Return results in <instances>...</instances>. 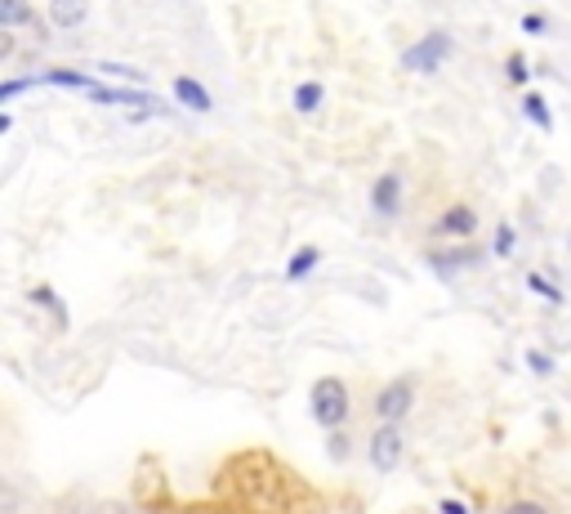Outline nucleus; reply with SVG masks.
<instances>
[{
    "instance_id": "nucleus-1",
    "label": "nucleus",
    "mask_w": 571,
    "mask_h": 514,
    "mask_svg": "<svg viewBox=\"0 0 571 514\" xmlns=\"http://www.w3.org/2000/svg\"><path fill=\"white\" fill-rule=\"evenodd\" d=\"M313 417H317V426H326V430H339V426L349 421V389H345V380L321 376V380L313 385Z\"/></svg>"
},
{
    "instance_id": "nucleus-2",
    "label": "nucleus",
    "mask_w": 571,
    "mask_h": 514,
    "mask_svg": "<svg viewBox=\"0 0 571 514\" xmlns=\"http://www.w3.org/2000/svg\"><path fill=\"white\" fill-rule=\"evenodd\" d=\"M411 402H415V380H393V385H384L380 398H376V417H380L384 426H398L406 411H411Z\"/></svg>"
},
{
    "instance_id": "nucleus-3",
    "label": "nucleus",
    "mask_w": 571,
    "mask_h": 514,
    "mask_svg": "<svg viewBox=\"0 0 571 514\" xmlns=\"http://www.w3.org/2000/svg\"><path fill=\"white\" fill-rule=\"evenodd\" d=\"M446 54H451V36H446V32H429L420 45H411V50L402 54V67H406V72H433Z\"/></svg>"
},
{
    "instance_id": "nucleus-4",
    "label": "nucleus",
    "mask_w": 571,
    "mask_h": 514,
    "mask_svg": "<svg viewBox=\"0 0 571 514\" xmlns=\"http://www.w3.org/2000/svg\"><path fill=\"white\" fill-rule=\"evenodd\" d=\"M398 457H402V434H398V426H380V430L371 434V461H376V470H393Z\"/></svg>"
},
{
    "instance_id": "nucleus-5",
    "label": "nucleus",
    "mask_w": 571,
    "mask_h": 514,
    "mask_svg": "<svg viewBox=\"0 0 571 514\" xmlns=\"http://www.w3.org/2000/svg\"><path fill=\"white\" fill-rule=\"evenodd\" d=\"M371 206H376V216L393 220L402 211V179L398 175H380L376 188H371Z\"/></svg>"
},
{
    "instance_id": "nucleus-6",
    "label": "nucleus",
    "mask_w": 571,
    "mask_h": 514,
    "mask_svg": "<svg viewBox=\"0 0 571 514\" xmlns=\"http://www.w3.org/2000/svg\"><path fill=\"white\" fill-rule=\"evenodd\" d=\"M89 19V0H50V23L54 28H81Z\"/></svg>"
},
{
    "instance_id": "nucleus-7",
    "label": "nucleus",
    "mask_w": 571,
    "mask_h": 514,
    "mask_svg": "<svg viewBox=\"0 0 571 514\" xmlns=\"http://www.w3.org/2000/svg\"><path fill=\"white\" fill-rule=\"evenodd\" d=\"M175 98L183 103V108H192V113H210V108H214V98L205 94V85L192 81V76H179V81H175Z\"/></svg>"
},
{
    "instance_id": "nucleus-8",
    "label": "nucleus",
    "mask_w": 571,
    "mask_h": 514,
    "mask_svg": "<svg viewBox=\"0 0 571 514\" xmlns=\"http://www.w3.org/2000/svg\"><path fill=\"white\" fill-rule=\"evenodd\" d=\"M478 229V216L469 211V206H451V211L437 220V233H451V238H469Z\"/></svg>"
},
{
    "instance_id": "nucleus-9",
    "label": "nucleus",
    "mask_w": 571,
    "mask_h": 514,
    "mask_svg": "<svg viewBox=\"0 0 571 514\" xmlns=\"http://www.w3.org/2000/svg\"><path fill=\"white\" fill-rule=\"evenodd\" d=\"M89 98H94V103H130L135 113H144V108H148V94H144V90H112V85H94V90H89Z\"/></svg>"
},
{
    "instance_id": "nucleus-10",
    "label": "nucleus",
    "mask_w": 571,
    "mask_h": 514,
    "mask_svg": "<svg viewBox=\"0 0 571 514\" xmlns=\"http://www.w3.org/2000/svg\"><path fill=\"white\" fill-rule=\"evenodd\" d=\"M0 23H6L10 32L14 28H36V10H28L23 0H0Z\"/></svg>"
},
{
    "instance_id": "nucleus-11",
    "label": "nucleus",
    "mask_w": 571,
    "mask_h": 514,
    "mask_svg": "<svg viewBox=\"0 0 571 514\" xmlns=\"http://www.w3.org/2000/svg\"><path fill=\"white\" fill-rule=\"evenodd\" d=\"M429 260H433L437 269H461V264H478L483 251H474V246H461V251H433Z\"/></svg>"
},
{
    "instance_id": "nucleus-12",
    "label": "nucleus",
    "mask_w": 571,
    "mask_h": 514,
    "mask_svg": "<svg viewBox=\"0 0 571 514\" xmlns=\"http://www.w3.org/2000/svg\"><path fill=\"white\" fill-rule=\"evenodd\" d=\"M41 85H67V90H94V81L89 76H81V72H67V67H54V72H45V76H36Z\"/></svg>"
},
{
    "instance_id": "nucleus-13",
    "label": "nucleus",
    "mask_w": 571,
    "mask_h": 514,
    "mask_svg": "<svg viewBox=\"0 0 571 514\" xmlns=\"http://www.w3.org/2000/svg\"><path fill=\"white\" fill-rule=\"evenodd\" d=\"M522 108H527V117H531L540 130H553V113H549V103H544L540 94H522Z\"/></svg>"
},
{
    "instance_id": "nucleus-14",
    "label": "nucleus",
    "mask_w": 571,
    "mask_h": 514,
    "mask_svg": "<svg viewBox=\"0 0 571 514\" xmlns=\"http://www.w3.org/2000/svg\"><path fill=\"white\" fill-rule=\"evenodd\" d=\"M321 260V251L317 246H299L295 255H290V264H286V277H308V269Z\"/></svg>"
},
{
    "instance_id": "nucleus-15",
    "label": "nucleus",
    "mask_w": 571,
    "mask_h": 514,
    "mask_svg": "<svg viewBox=\"0 0 571 514\" xmlns=\"http://www.w3.org/2000/svg\"><path fill=\"white\" fill-rule=\"evenodd\" d=\"M321 94H326V90H321L317 81H304V85L295 90V108H299V113H317V108H321Z\"/></svg>"
},
{
    "instance_id": "nucleus-16",
    "label": "nucleus",
    "mask_w": 571,
    "mask_h": 514,
    "mask_svg": "<svg viewBox=\"0 0 571 514\" xmlns=\"http://www.w3.org/2000/svg\"><path fill=\"white\" fill-rule=\"evenodd\" d=\"M527 286H531V291H536V295H544V300H553V304H558V300H562V291H558V286H553V282H544V277H540V273H531V277H527Z\"/></svg>"
},
{
    "instance_id": "nucleus-17",
    "label": "nucleus",
    "mask_w": 571,
    "mask_h": 514,
    "mask_svg": "<svg viewBox=\"0 0 571 514\" xmlns=\"http://www.w3.org/2000/svg\"><path fill=\"white\" fill-rule=\"evenodd\" d=\"M509 251H514V229L500 224V229H496V255H509Z\"/></svg>"
},
{
    "instance_id": "nucleus-18",
    "label": "nucleus",
    "mask_w": 571,
    "mask_h": 514,
    "mask_svg": "<svg viewBox=\"0 0 571 514\" xmlns=\"http://www.w3.org/2000/svg\"><path fill=\"white\" fill-rule=\"evenodd\" d=\"M500 514H549L544 505H536V501H514V505H505Z\"/></svg>"
},
{
    "instance_id": "nucleus-19",
    "label": "nucleus",
    "mask_w": 571,
    "mask_h": 514,
    "mask_svg": "<svg viewBox=\"0 0 571 514\" xmlns=\"http://www.w3.org/2000/svg\"><path fill=\"white\" fill-rule=\"evenodd\" d=\"M527 363H531V371H540V376H549V371H553V358H549V354H536V349H531V354H527Z\"/></svg>"
},
{
    "instance_id": "nucleus-20",
    "label": "nucleus",
    "mask_w": 571,
    "mask_h": 514,
    "mask_svg": "<svg viewBox=\"0 0 571 514\" xmlns=\"http://www.w3.org/2000/svg\"><path fill=\"white\" fill-rule=\"evenodd\" d=\"M103 72H112V76H130V81H144V72H135V67H126V63H103Z\"/></svg>"
},
{
    "instance_id": "nucleus-21",
    "label": "nucleus",
    "mask_w": 571,
    "mask_h": 514,
    "mask_svg": "<svg viewBox=\"0 0 571 514\" xmlns=\"http://www.w3.org/2000/svg\"><path fill=\"white\" fill-rule=\"evenodd\" d=\"M330 457H335V461L349 457V439H345V434H330Z\"/></svg>"
},
{
    "instance_id": "nucleus-22",
    "label": "nucleus",
    "mask_w": 571,
    "mask_h": 514,
    "mask_svg": "<svg viewBox=\"0 0 571 514\" xmlns=\"http://www.w3.org/2000/svg\"><path fill=\"white\" fill-rule=\"evenodd\" d=\"M509 81H518V85H522V81H527V63H522V59H518V54H514V59H509Z\"/></svg>"
},
{
    "instance_id": "nucleus-23",
    "label": "nucleus",
    "mask_w": 571,
    "mask_h": 514,
    "mask_svg": "<svg viewBox=\"0 0 571 514\" xmlns=\"http://www.w3.org/2000/svg\"><path fill=\"white\" fill-rule=\"evenodd\" d=\"M522 32H531V36L544 32V19H540V14H527V19H522Z\"/></svg>"
},
{
    "instance_id": "nucleus-24",
    "label": "nucleus",
    "mask_w": 571,
    "mask_h": 514,
    "mask_svg": "<svg viewBox=\"0 0 571 514\" xmlns=\"http://www.w3.org/2000/svg\"><path fill=\"white\" fill-rule=\"evenodd\" d=\"M442 514H469L461 501H442Z\"/></svg>"
}]
</instances>
